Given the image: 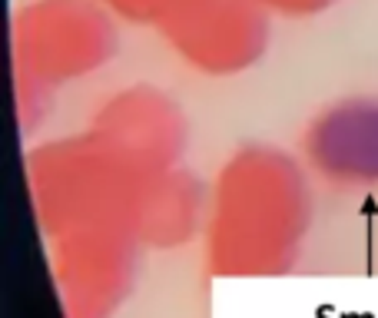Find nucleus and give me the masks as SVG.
Masks as SVG:
<instances>
[{"label":"nucleus","instance_id":"obj_1","mask_svg":"<svg viewBox=\"0 0 378 318\" xmlns=\"http://www.w3.org/2000/svg\"><path fill=\"white\" fill-rule=\"evenodd\" d=\"M305 179L282 149L249 146L229 159L216 192V245L236 269H269L299 242Z\"/></svg>","mask_w":378,"mask_h":318},{"label":"nucleus","instance_id":"obj_2","mask_svg":"<svg viewBox=\"0 0 378 318\" xmlns=\"http://www.w3.org/2000/svg\"><path fill=\"white\" fill-rule=\"evenodd\" d=\"M117 50V27L100 0H37L13 27L17 70L30 87L87 77Z\"/></svg>","mask_w":378,"mask_h":318},{"label":"nucleus","instance_id":"obj_3","mask_svg":"<svg viewBox=\"0 0 378 318\" xmlns=\"http://www.w3.org/2000/svg\"><path fill=\"white\" fill-rule=\"evenodd\" d=\"M163 33L186 63L213 77L252 66L269 44L266 11L256 0H186Z\"/></svg>","mask_w":378,"mask_h":318},{"label":"nucleus","instance_id":"obj_4","mask_svg":"<svg viewBox=\"0 0 378 318\" xmlns=\"http://www.w3.org/2000/svg\"><path fill=\"white\" fill-rule=\"evenodd\" d=\"M93 136L140 176L166 173L186 143V120L170 97L136 87L103 103Z\"/></svg>","mask_w":378,"mask_h":318},{"label":"nucleus","instance_id":"obj_5","mask_svg":"<svg viewBox=\"0 0 378 318\" xmlns=\"http://www.w3.org/2000/svg\"><path fill=\"white\" fill-rule=\"evenodd\" d=\"M305 156L338 186H378V99H342L319 113L305 133Z\"/></svg>","mask_w":378,"mask_h":318},{"label":"nucleus","instance_id":"obj_6","mask_svg":"<svg viewBox=\"0 0 378 318\" xmlns=\"http://www.w3.org/2000/svg\"><path fill=\"white\" fill-rule=\"evenodd\" d=\"M107 11L119 13V17H130L140 23H166L173 17L186 0H100Z\"/></svg>","mask_w":378,"mask_h":318},{"label":"nucleus","instance_id":"obj_7","mask_svg":"<svg viewBox=\"0 0 378 318\" xmlns=\"http://www.w3.org/2000/svg\"><path fill=\"white\" fill-rule=\"evenodd\" d=\"M262 11H276L285 13V17H312V13H322L325 7H332L335 0H256Z\"/></svg>","mask_w":378,"mask_h":318}]
</instances>
